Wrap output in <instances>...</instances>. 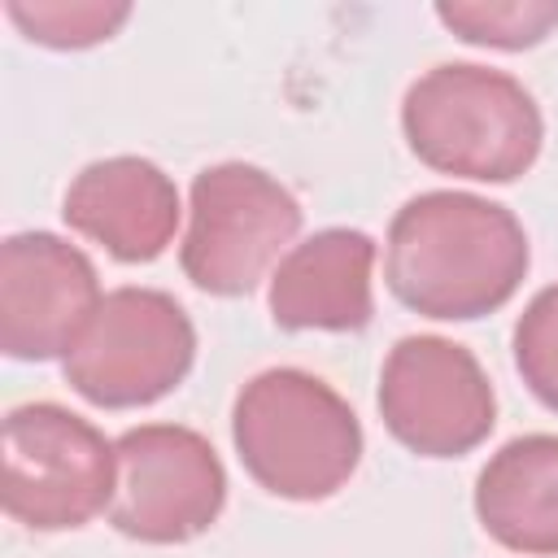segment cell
Masks as SVG:
<instances>
[{
	"instance_id": "13",
	"label": "cell",
	"mask_w": 558,
	"mask_h": 558,
	"mask_svg": "<svg viewBox=\"0 0 558 558\" xmlns=\"http://www.w3.org/2000/svg\"><path fill=\"white\" fill-rule=\"evenodd\" d=\"M436 17L466 44L523 52L549 39L558 26V0H445L436 4Z\"/></svg>"
},
{
	"instance_id": "11",
	"label": "cell",
	"mask_w": 558,
	"mask_h": 558,
	"mask_svg": "<svg viewBox=\"0 0 558 558\" xmlns=\"http://www.w3.org/2000/svg\"><path fill=\"white\" fill-rule=\"evenodd\" d=\"M375 240L357 227H327L292 244L270 275V318L283 331H362L375 314Z\"/></svg>"
},
{
	"instance_id": "3",
	"label": "cell",
	"mask_w": 558,
	"mask_h": 558,
	"mask_svg": "<svg viewBox=\"0 0 558 558\" xmlns=\"http://www.w3.org/2000/svg\"><path fill=\"white\" fill-rule=\"evenodd\" d=\"M231 440L244 471L283 501H327L362 462L353 405L301 366H270L235 392Z\"/></svg>"
},
{
	"instance_id": "12",
	"label": "cell",
	"mask_w": 558,
	"mask_h": 558,
	"mask_svg": "<svg viewBox=\"0 0 558 558\" xmlns=\"http://www.w3.org/2000/svg\"><path fill=\"white\" fill-rule=\"evenodd\" d=\"M480 527L514 554H558V436L527 432L506 440L475 475Z\"/></svg>"
},
{
	"instance_id": "6",
	"label": "cell",
	"mask_w": 558,
	"mask_h": 558,
	"mask_svg": "<svg viewBox=\"0 0 558 558\" xmlns=\"http://www.w3.org/2000/svg\"><path fill=\"white\" fill-rule=\"evenodd\" d=\"M196 362V327L161 288L105 292L83 340L61 362L65 384L100 410H135L174 392Z\"/></svg>"
},
{
	"instance_id": "8",
	"label": "cell",
	"mask_w": 558,
	"mask_h": 558,
	"mask_svg": "<svg viewBox=\"0 0 558 558\" xmlns=\"http://www.w3.org/2000/svg\"><path fill=\"white\" fill-rule=\"evenodd\" d=\"M379 418L418 458H462L488 440L497 397L466 344L401 336L379 366Z\"/></svg>"
},
{
	"instance_id": "9",
	"label": "cell",
	"mask_w": 558,
	"mask_h": 558,
	"mask_svg": "<svg viewBox=\"0 0 558 558\" xmlns=\"http://www.w3.org/2000/svg\"><path fill=\"white\" fill-rule=\"evenodd\" d=\"M100 301V275L78 244L52 231H17L0 244V349L9 357L65 362Z\"/></svg>"
},
{
	"instance_id": "7",
	"label": "cell",
	"mask_w": 558,
	"mask_h": 558,
	"mask_svg": "<svg viewBox=\"0 0 558 558\" xmlns=\"http://www.w3.org/2000/svg\"><path fill=\"white\" fill-rule=\"evenodd\" d=\"M118 488L109 523L140 545H183L209 532L227 506L218 449L183 423H144L113 440Z\"/></svg>"
},
{
	"instance_id": "10",
	"label": "cell",
	"mask_w": 558,
	"mask_h": 558,
	"mask_svg": "<svg viewBox=\"0 0 558 558\" xmlns=\"http://www.w3.org/2000/svg\"><path fill=\"white\" fill-rule=\"evenodd\" d=\"M179 214L174 179L131 153L83 166L61 201V218L126 266L161 257L179 231Z\"/></svg>"
},
{
	"instance_id": "14",
	"label": "cell",
	"mask_w": 558,
	"mask_h": 558,
	"mask_svg": "<svg viewBox=\"0 0 558 558\" xmlns=\"http://www.w3.org/2000/svg\"><path fill=\"white\" fill-rule=\"evenodd\" d=\"M9 22L44 44V48H92L100 39H113V31L131 17V4H105V0H9L4 4Z\"/></svg>"
},
{
	"instance_id": "4",
	"label": "cell",
	"mask_w": 558,
	"mask_h": 558,
	"mask_svg": "<svg viewBox=\"0 0 558 558\" xmlns=\"http://www.w3.org/2000/svg\"><path fill=\"white\" fill-rule=\"evenodd\" d=\"M118 449L96 423L57 405L26 401L4 414L0 506L31 532H74L109 510Z\"/></svg>"
},
{
	"instance_id": "2",
	"label": "cell",
	"mask_w": 558,
	"mask_h": 558,
	"mask_svg": "<svg viewBox=\"0 0 558 558\" xmlns=\"http://www.w3.org/2000/svg\"><path fill=\"white\" fill-rule=\"evenodd\" d=\"M401 135L436 174L514 183L541 157L545 118L514 74L475 61H445L405 87Z\"/></svg>"
},
{
	"instance_id": "15",
	"label": "cell",
	"mask_w": 558,
	"mask_h": 558,
	"mask_svg": "<svg viewBox=\"0 0 558 558\" xmlns=\"http://www.w3.org/2000/svg\"><path fill=\"white\" fill-rule=\"evenodd\" d=\"M514 366L527 392L558 414V283L541 288L514 323Z\"/></svg>"
},
{
	"instance_id": "5",
	"label": "cell",
	"mask_w": 558,
	"mask_h": 558,
	"mask_svg": "<svg viewBox=\"0 0 558 558\" xmlns=\"http://www.w3.org/2000/svg\"><path fill=\"white\" fill-rule=\"evenodd\" d=\"M301 231L296 196L253 161H218L192 179L183 275L209 296L253 292Z\"/></svg>"
},
{
	"instance_id": "1",
	"label": "cell",
	"mask_w": 558,
	"mask_h": 558,
	"mask_svg": "<svg viewBox=\"0 0 558 558\" xmlns=\"http://www.w3.org/2000/svg\"><path fill=\"white\" fill-rule=\"evenodd\" d=\"M527 262V231L514 209L475 192H418L388 222V292L423 318L471 323L497 314L519 292Z\"/></svg>"
}]
</instances>
